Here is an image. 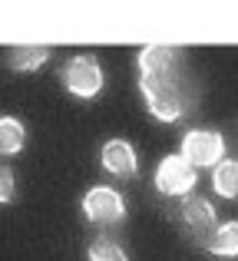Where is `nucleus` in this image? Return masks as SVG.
Instances as JSON below:
<instances>
[{"label":"nucleus","mask_w":238,"mask_h":261,"mask_svg":"<svg viewBox=\"0 0 238 261\" xmlns=\"http://www.w3.org/2000/svg\"><path fill=\"white\" fill-rule=\"evenodd\" d=\"M139 93L146 99V109L159 122H179L186 116V99L175 76H139Z\"/></svg>","instance_id":"f257e3e1"},{"label":"nucleus","mask_w":238,"mask_h":261,"mask_svg":"<svg viewBox=\"0 0 238 261\" xmlns=\"http://www.w3.org/2000/svg\"><path fill=\"white\" fill-rule=\"evenodd\" d=\"M60 80H63L66 93L76 96V99H96L99 93H103V66H99V60L93 57V53H76V57L66 60L63 73H60Z\"/></svg>","instance_id":"f03ea898"},{"label":"nucleus","mask_w":238,"mask_h":261,"mask_svg":"<svg viewBox=\"0 0 238 261\" xmlns=\"http://www.w3.org/2000/svg\"><path fill=\"white\" fill-rule=\"evenodd\" d=\"M179 155L195 169H215L225 162V139L219 129H189L182 136Z\"/></svg>","instance_id":"7ed1b4c3"},{"label":"nucleus","mask_w":238,"mask_h":261,"mask_svg":"<svg viewBox=\"0 0 238 261\" xmlns=\"http://www.w3.org/2000/svg\"><path fill=\"white\" fill-rule=\"evenodd\" d=\"M155 192H162V195L169 198H186L192 195L195 182H199V169L192 166V162H186L182 155H166V159L155 166Z\"/></svg>","instance_id":"20e7f679"},{"label":"nucleus","mask_w":238,"mask_h":261,"mask_svg":"<svg viewBox=\"0 0 238 261\" xmlns=\"http://www.w3.org/2000/svg\"><path fill=\"white\" fill-rule=\"evenodd\" d=\"M80 208H83V218L93 225H116L126 218V198L110 185H93L83 195Z\"/></svg>","instance_id":"39448f33"},{"label":"nucleus","mask_w":238,"mask_h":261,"mask_svg":"<svg viewBox=\"0 0 238 261\" xmlns=\"http://www.w3.org/2000/svg\"><path fill=\"white\" fill-rule=\"evenodd\" d=\"M179 218H182V225H186V228L195 231V238H199L202 245H205L208 235L219 228V225H215L212 202H208V198H202V195H186V198H182V202H179Z\"/></svg>","instance_id":"423d86ee"},{"label":"nucleus","mask_w":238,"mask_h":261,"mask_svg":"<svg viewBox=\"0 0 238 261\" xmlns=\"http://www.w3.org/2000/svg\"><path fill=\"white\" fill-rule=\"evenodd\" d=\"M99 166H103V172H110L116 178H133L139 172V155H136V149L126 139H110L99 149Z\"/></svg>","instance_id":"0eeeda50"},{"label":"nucleus","mask_w":238,"mask_h":261,"mask_svg":"<svg viewBox=\"0 0 238 261\" xmlns=\"http://www.w3.org/2000/svg\"><path fill=\"white\" fill-rule=\"evenodd\" d=\"M175 63H179V53H175V46H166V43L142 46L139 60H136L139 76H172Z\"/></svg>","instance_id":"6e6552de"},{"label":"nucleus","mask_w":238,"mask_h":261,"mask_svg":"<svg viewBox=\"0 0 238 261\" xmlns=\"http://www.w3.org/2000/svg\"><path fill=\"white\" fill-rule=\"evenodd\" d=\"M205 251H212L215 258H238V222H222L208 235Z\"/></svg>","instance_id":"1a4fd4ad"},{"label":"nucleus","mask_w":238,"mask_h":261,"mask_svg":"<svg viewBox=\"0 0 238 261\" xmlns=\"http://www.w3.org/2000/svg\"><path fill=\"white\" fill-rule=\"evenodd\" d=\"M27 146V129L17 116H4L0 119V152L4 155H17Z\"/></svg>","instance_id":"9d476101"},{"label":"nucleus","mask_w":238,"mask_h":261,"mask_svg":"<svg viewBox=\"0 0 238 261\" xmlns=\"http://www.w3.org/2000/svg\"><path fill=\"white\" fill-rule=\"evenodd\" d=\"M212 189L219 198H238V162L225 159L212 169Z\"/></svg>","instance_id":"9b49d317"},{"label":"nucleus","mask_w":238,"mask_h":261,"mask_svg":"<svg viewBox=\"0 0 238 261\" xmlns=\"http://www.w3.org/2000/svg\"><path fill=\"white\" fill-rule=\"evenodd\" d=\"M50 60V50L46 46H13L10 50V66L17 73H33Z\"/></svg>","instance_id":"f8f14e48"},{"label":"nucleus","mask_w":238,"mask_h":261,"mask_svg":"<svg viewBox=\"0 0 238 261\" xmlns=\"http://www.w3.org/2000/svg\"><path fill=\"white\" fill-rule=\"evenodd\" d=\"M86 261H129V255L110 235H99V238H93L90 248H86Z\"/></svg>","instance_id":"ddd939ff"},{"label":"nucleus","mask_w":238,"mask_h":261,"mask_svg":"<svg viewBox=\"0 0 238 261\" xmlns=\"http://www.w3.org/2000/svg\"><path fill=\"white\" fill-rule=\"evenodd\" d=\"M10 198H13V172L4 169L0 172V202H10Z\"/></svg>","instance_id":"4468645a"}]
</instances>
